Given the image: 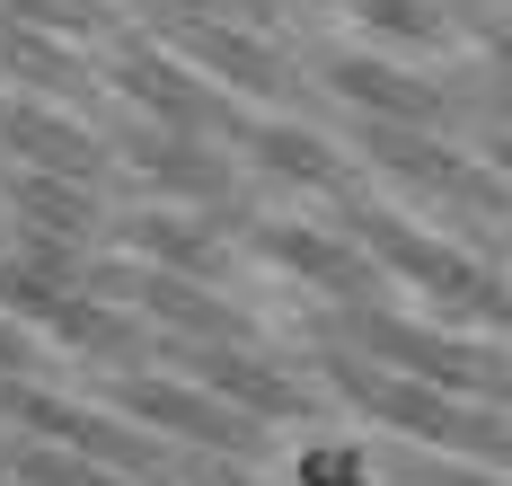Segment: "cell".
<instances>
[{"mask_svg": "<svg viewBox=\"0 0 512 486\" xmlns=\"http://www.w3.org/2000/svg\"><path fill=\"white\" fill-rule=\"evenodd\" d=\"M248 142H256V160L274 168V177H301V186H327V177H336V168H327V151L309 142L301 124H265V133H248Z\"/></svg>", "mask_w": 512, "mask_h": 486, "instance_id": "5", "label": "cell"}, {"mask_svg": "<svg viewBox=\"0 0 512 486\" xmlns=\"http://www.w3.org/2000/svg\"><path fill=\"white\" fill-rule=\"evenodd\" d=\"M0 142H18L36 168H62V177H98V142L89 133H71V124H53V115H36V107H0Z\"/></svg>", "mask_w": 512, "mask_h": 486, "instance_id": "3", "label": "cell"}, {"mask_svg": "<svg viewBox=\"0 0 512 486\" xmlns=\"http://www.w3.org/2000/svg\"><path fill=\"white\" fill-rule=\"evenodd\" d=\"M371 151L398 168V177H424V186H442V195H460V204H512V195L486 177V168H451V151H433L424 133H398V124H380V133H371Z\"/></svg>", "mask_w": 512, "mask_h": 486, "instance_id": "1", "label": "cell"}, {"mask_svg": "<svg viewBox=\"0 0 512 486\" xmlns=\"http://www.w3.org/2000/svg\"><path fill=\"white\" fill-rule=\"evenodd\" d=\"M495 54H512V27H495Z\"/></svg>", "mask_w": 512, "mask_h": 486, "instance_id": "8", "label": "cell"}, {"mask_svg": "<svg viewBox=\"0 0 512 486\" xmlns=\"http://www.w3.org/2000/svg\"><path fill=\"white\" fill-rule=\"evenodd\" d=\"M177 45L195 62H212V71H230L239 89H283V62L265 54V45H248L239 18H177Z\"/></svg>", "mask_w": 512, "mask_h": 486, "instance_id": "2", "label": "cell"}, {"mask_svg": "<svg viewBox=\"0 0 512 486\" xmlns=\"http://www.w3.org/2000/svg\"><path fill=\"white\" fill-rule=\"evenodd\" d=\"M362 9H371V27H380V36H407V45L442 36V18H433L424 0H362Z\"/></svg>", "mask_w": 512, "mask_h": 486, "instance_id": "7", "label": "cell"}, {"mask_svg": "<svg viewBox=\"0 0 512 486\" xmlns=\"http://www.w3.org/2000/svg\"><path fill=\"white\" fill-rule=\"evenodd\" d=\"M345 98H362V107H380V115H433V98L415 89V80H398V71H380V62H336L327 71Z\"/></svg>", "mask_w": 512, "mask_h": 486, "instance_id": "4", "label": "cell"}, {"mask_svg": "<svg viewBox=\"0 0 512 486\" xmlns=\"http://www.w3.org/2000/svg\"><path fill=\"white\" fill-rule=\"evenodd\" d=\"M265 248H274V257H292L301 274H318V283H345V292H362V266L345 257V248L309 239V230H283V221H274V230H265Z\"/></svg>", "mask_w": 512, "mask_h": 486, "instance_id": "6", "label": "cell"}]
</instances>
